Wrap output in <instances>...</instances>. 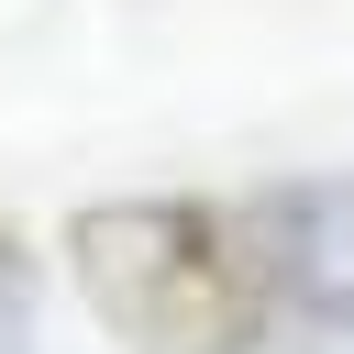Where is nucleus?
Returning <instances> with one entry per match:
<instances>
[{
	"mask_svg": "<svg viewBox=\"0 0 354 354\" xmlns=\"http://www.w3.org/2000/svg\"><path fill=\"white\" fill-rule=\"evenodd\" d=\"M88 310L133 354H254L288 321V232L232 199H111L66 232Z\"/></svg>",
	"mask_w": 354,
	"mask_h": 354,
	"instance_id": "1",
	"label": "nucleus"
}]
</instances>
